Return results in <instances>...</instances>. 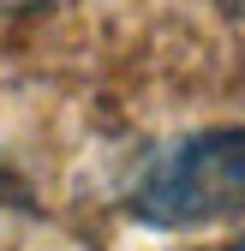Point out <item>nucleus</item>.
<instances>
[{"mask_svg": "<svg viewBox=\"0 0 245 251\" xmlns=\"http://www.w3.org/2000/svg\"><path fill=\"white\" fill-rule=\"evenodd\" d=\"M132 215L149 227L245 222V126H216L156 155L132 185Z\"/></svg>", "mask_w": 245, "mask_h": 251, "instance_id": "1", "label": "nucleus"}, {"mask_svg": "<svg viewBox=\"0 0 245 251\" xmlns=\"http://www.w3.org/2000/svg\"><path fill=\"white\" fill-rule=\"evenodd\" d=\"M216 6H221L227 18H239V24H245V0H216Z\"/></svg>", "mask_w": 245, "mask_h": 251, "instance_id": "2", "label": "nucleus"}, {"mask_svg": "<svg viewBox=\"0 0 245 251\" xmlns=\"http://www.w3.org/2000/svg\"><path fill=\"white\" fill-rule=\"evenodd\" d=\"M233 251H245V245H233Z\"/></svg>", "mask_w": 245, "mask_h": 251, "instance_id": "4", "label": "nucleus"}, {"mask_svg": "<svg viewBox=\"0 0 245 251\" xmlns=\"http://www.w3.org/2000/svg\"><path fill=\"white\" fill-rule=\"evenodd\" d=\"M0 6H48V0H0Z\"/></svg>", "mask_w": 245, "mask_h": 251, "instance_id": "3", "label": "nucleus"}]
</instances>
